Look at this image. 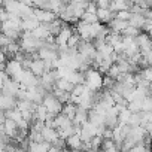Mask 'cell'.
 Returning a JSON list of instances; mask_svg holds the SVG:
<instances>
[{
  "instance_id": "6da1fadb",
  "label": "cell",
  "mask_w": 152,
  "mask_h": 152,
  "mask_svg": "<svg viewBox=\"0 0 152 152\" xmlns=\"http://www.w3.org/2000/svg\"><path fill=\"white\" fill-rule=\"evenodd\" d=\"M103 79L104 75L100 73L96 67H90L88 70L84 72V85L94 93L103 90Z\"/></svg>"
},
{
  "instance_id": "7a4b0ae2",
  "label": "cell",
  "mask_w": 152,
  "mask_h": 152,
  "mask_svg": "<svg viewBox=\"0 0 152 152\" xmlns=\"http://www.w3.org/2000/svg\"><path fill=\"white\" fill-rule=\"evenodd\" d=\"M42 104L45 106V109L48 110V113H49L51 116H57V115H60L61 110H63V103H61L52 93H48V94L43 97Z\"/></svg>"
},
{
  "instance_id": "3957f363",
  "label": "cell",
  "mask_w": 152,
  "mask_h": 152,
  "mask_svg": "<svg viewBox=\"0 0 152 152\" xmlns=\"http://www.w3.org/2000/svg\"><path fill=\"white\" fill-rule=\"evenodd\" d=\"M17 82L23 87V88H31V87H36V85H39V78L37 76H34L28 69H24L23 72H21V75H20V78L17 79Z\"/></svg>"
},
{
  "instance_id": "277c9868",
  "label": "cell",
  "mask_w": 152,
  "mask_h": 152,
  "mask_svg": "<svg viewBox=\"0 0 152 152\" xmlns=\"http://www.w3.org/2000/svg\"><path fill=\"white\" fill-rule=\"evenodd\" d=\"M75 28H76V33H78V36H79L82 40H90V42H93V24L79 20L78 23H76V27H75Z\"/></svg>"
},
{
  "instance_id": "5b68a950",
  "label": "cell",
  "mask_w": 152,
  "mask_h": 152,
  "mask_svg": "<svg viewBox=\"0 0 152 152\" xmlns=\"http://www.w3.org/2000/svg\"><path fill=\"white\" fill-rule=\"evenodd\" d=\"M24 70V67H23V64L20 63V61H17L15 58H11V60H8L6 61V66H5V72L8 73V76L11 79H18L20 78V75H21V72Z\"/></svg>"
},
{
  "instance_id": "8992f818",
  "label": "cell",
  "mask_w": 152,
  "mask_h": 152,
  "mask_svg": "<svg viewBox=\"0 0 152 152\" xmlns=\"http://www.w3.org/2000/svg\"><path fill=\"white\" fill-rule=\"evenodd\" d=\"M64 142H66V148H67L69 151L78 152V151H82V149H84V140L81 139L79 133L72 134V136H70V137H67Z\"/></svg>"
},
{
  "instance_id": "52a82bcc",
  "label": "cell",
  "mask_w": 152,
  "mask_h": 152,
  "mask_svg": "<svg viewBox=\"0 0 152 152\" xmlns=\"http://www.w3.org/2000/svg\"><path fill=\"white\" fill-rule=\"evenodd\" d=\"M28 70L34 75V76H37V78H40V76L48 70V67H46V63L43 61V60H40L37 55L36 57H33L31 58V63H30V67H28Z\"/></svg>"
},
{
  "instance_id": "ba28073f",
  "label": "cell",
  "mask_w": 152,
  "mask_h": 152,
  "mask_svg": "<svg viewBox=\"0 0 152 152\" xmlns=\"http://www.w3.org/2000/svg\"><path fill=\"white\" fill-rule=\"evenodd\" d=\"M75 31H73V28L69 26V24H66L64 23V26H63V28L60 30V33L55 36V43L58 45V46H66L67 45V42H69V39H70V36L73 34Z\"/></svg>"
},
{
  "instance_id": "9c48e42d",
  "label": "cell",
  "mask_w": 152,
  "mask_h": 152,
  "mask_svg": "<svg viewBox=\"0 0 152 152\" xmlns=\"http://www.w3.org/2000/svg\"><path fill=\"white\" fill-rule=\"evenodd\" d=\"M17 107V99L0 91V112H8Z\"/></svg>"
},
{
  "instance_id": "30bf717a",
  "label": "cell",
  "mask_w": 152,
  "mask_h": 152,
  "mask_svg": "<svg viewBox=\"0 0 152 152\" xmlns=\"http://www.w3.org/2000/svg\"><path fill=\"white\" fill-rule=\"evenodd\" d=\"M34 17L37 18V21H39L40 24H48V23H52L54 20L58 18V17H57L52 11H49V9H36V8H34Z\"/></svg>"
},
{
  "instance_id": "8fae6325",
  "label": "cell",
  "mask_w": 152,
  "mask_h": 152,
  "mask_svg": "<svg viewBox=\"0 0 152 152\" xmlns=\"http://www.w3.org/2000/svg\"><path fill=\"white\" fill-rule=\"evenodd\" d=\"M20 90H21V85L15 81V79H8L5 84H3V87H2V91L5 93V94H8V96H12V97H18V93H20Z\"/></svg>"
},
{
  "instance_id": "7c38bea8",
  "label": "cell",
  "mask_w": 152,
  "mask_h": 152,
  "mask_svg": "<svg viewBox=\"0 0 152 152\" xmlns=\"http://www.w3.org/2000/svg\"><path fill=\"white\" fill-rule=\"evenodd\" d=\"M42 139L45 140V142H48V143H55L58 139H60V136H58V131L54 128V127H49V125H43L42 127Z\"/></svg>"
},
{
  "instance_id": "4fadbf2b",
  "label": "cell",
  "mask_w": 152,
  "mask_h": 152,
  "mask_svg": "<svg viewBox=\"0 0 152 152\" xmlns=\"http://www.w3.org/2000/svg\"><path fill=\"white\" fill-rule=\"evenodd\" d=\"M97 18H99V23L107 26L115 18V12H112L109 8H99L97 9Z\"/></svg>"
},
{
  "instance_id": "5bb4252c",
  "label": "cell",
  "mask_w": 152,
  "mask_h": 152,
  "mask_svg": "<svg viewBox=\"0 0 152 152\" xmlns=\"http://www.w3.org/2000/svg\"><path fill=\"white\" fill-rule=\"evenodd\" d=\"M145 24H146V17L143 14H131V17L128 20V26L130 27H134V28L142 31Z\"/></svg>"
},
{
  "instance_id": "9a60e30c",
  "label": "cell",
  "mask_w": 152,
  "mask_h": 152,
  "mask_svg": "<svg viewBox=\"0 0 152 152\" xmlns=\"http://www.w3.org/2000/svg\"><path fill=\"white\" fill-rule=\"evenodd\" d=\"M107 27H109V30H110V31L122 34V33H124V30L128 27V21H121V20L113 18V20L107 24Z\"/></svg>"
},
{
  "instance_id": "2e32d148",
  "label": "cell",
  "mask_w": 152,
  "mask_h": 152,
  "mask_svg": "<svg viewBox=\"0 0 152 152\" xmlns=\"http://www.w3.org/2000/svg\"><path fill=\"white\" fill-rule=\"evenodd\" d=\"M40 26V23L37 21V18L33 15L30 18H26V20H21V30L23 31H33L34 28H37Z\"/></svg>"
},
{
  "instance_id": "e0dca14e",
  "label": "cell",
  "mask_w": 152,
  "mask_h": 152,
  "mask_svg": "<svg viewBox=\"0 0 152 152\" xmlns=\"http://www.w3.org/2000/svg\"><path fill=\"white\" fill-rule=\"evenodd\" d=\"M76 110H78V106H76L75 103H72V102H69V103H64V104H63L61 113H63L64 116H67L69 119L73 121V118H75V115H76Z\"/></svg>"
},
{
  "instance_id": "ac0fdd59",
  "label": "cell",
  "mask_w": 152,
  "mask_h": 152,
  "mask_svg": "<svg viewBox=\"0 0 152 152\" xmlns=\"http://www.w3.org/2000/svg\"><path fill=\"white\" fill-rule=\"evenodd\" d=\"M139 75L142 76V78H143L145 81H148L149 84H152V66H148V67L140 69Z\"/></svg>"
},
{
  "instance_id": "d6986e66",
  "label": "cell",
  "mask_w": 152,
  "mask_h": 152,
  "mask_svg": "<svg viewBox=\"0 0 152 152\" xmlns=\"http://www.w3.org/2000/svg\"><path fill=\"white\" fill-rule=\"evenodd\" d=\"M81 20L82 21H85V23H90V24H94V23H97L99 21V18H97V14H91V12H84V15L81 17Z\"/></svg>"
},
{
  "instance_id": "ffe728a7",
  "label": "cell",
  "mask_w": 152,
  "mask_h": 152,
  "mask_svg": "<svg viewBox=\"0 0 152 152\" xmlns=\"http://www.w3.org/2000/svg\"><path fill=\"white\" fill-rule=\"evenodd\" d=\"M140 33H142L140 30H137V28H134V27H130V26H128V27L124 30L122 36H127V37H133V39H136Z\"/></svg>"
},
{
  "instance_id": "44dd1931",
  "label": "cell",
  "mask_w": 152,
  "mask_h": 152,
  "mask_svg": "<svg viewBox=\"0 0 152 152\" xmlns=\"http://www.w3.org/2000/svg\"><path fill=\"white\" fill-rule=\"evenodd\" d=\"M131 17V12L130 9H125V11H119V12H115V18L116 20H121V21H128Z\"/></svg>"
},
{
  "instance_id": "7402d4cb",
  "label": "cell",
  "mask_w": 152,
  "mask_h": 152,
  "mask_svg": "<svg viewBox=\"0 0 152 152\" xmlns=\"http://www.w3.org/2000/svg\"><path fill=\"white\" fill-rule=\"evenodd\" d=\"M148 36H149V39L152 40V30H151V31H148Z\"/></svg>"
},
{
  "instance_id": "603a6c76",
  "label": "cell",
  "mask_w": 152,
  "mask_h": 152,
  "mask_svg": "<svg viewBox=\"0 0 152 152\" xmlns=\"http://www.w3.org/2000/svg\"><path fill=\"white\" fill-rule=\"evenodd\" d=\"M78 152H87V151H84V149H82V151H78Z\"/></svg>"
},
{
  "instance_id": "cb8c5ba5",
  "label": "cell",
  "mask_w": 152,
  "mask_h": 152,
  "mask_svg": "<svg viewBox=\"0 0 152 152\" xmlns=\"http://www.w3.org/2000/svg\"><path fill=\"white\" fill-rule=\"evenodd\" d=\"M97 152H103V151H102V149H99V151H97Z\"/></svg>"
},
{
  "instance_id": "d4e9b609",
  "label": "cell",
  "mask_w": 152,
  "mask_h": 152,
  "mask_svg": "<svg viewBox=\"0 0 152 152\" xmlns=\"http://www.w3.org/2000/svg\"><path fill=\"white\" fill-rule=\"evenodd\" d=\"M0 27H2V20H0Z\"/></svg>"
},
{
  "instance_id": "484cf974",
  "label": "cell",
  "mask_w": 152,
  "mask_h": 152,
  "mask_svg": "<svg viewBox=\"0 0 152 152\" xmlns=\"http://www.w3.org/2000/svg\"><path fill=\"white\" fill-rule=\"evenodd\" d=\"M128 2H131V3H133V0H128Z\"/></svg>"
}]
</instances>
